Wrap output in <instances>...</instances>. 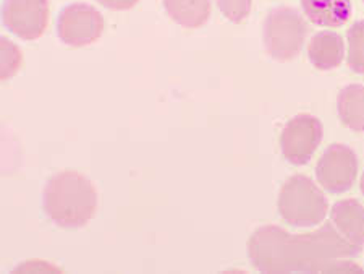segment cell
I'll return each mask as SVG.
<instances>
[{
	"label": "cell",
	"mask_w": 364,
	"mask_h": 274,
	"mask_svg": "<svg viewBox=\"0 0 364 274\" xmlns=\"http://www.w3.org/2000/svg\"><path fill=\"white\" fill-rule=\"evenodd\" d=\"M308 25L298 10L277 7L269 11L262 25L264 48L272 59L287 62L301 52Z\"/></svg>",
	"instance_id": "4"
},
{
	"label": "cell",
	"mask_w": 364,
	"mask_h": 274,
	"mask_svg": "<svg viewBox=\"0 0 364 274\" xmlns=\"http://www.w3.org/2000/svg\"><path fill=\"white\" fill-rule=\"evenodd\" d=\"M43 209L52 223L63 229H80L94 218L97 190L90 179L76 171L52 176L43 190Z\"/></svg>",
	"instance_id": "2"
},
{
	"label": "cell",
	"mask_w": 364,
	"mask_h": 274,
	"mask_svg": "<svg viewBox=\"0 0 364 274\" xmlns=\"http://www.w3.org/2000/svg\"><path fill=\"white\" fill-rule=\"evenodd\" d=\"M104 16L87 4H70L57 16V36L63 44L73 48L90 46L102 36Z\"/></svg>",
	"instance_id": "5"
},
{
	"label": "cell",
	"mask_w": 364,
	"mask_h": 274,
	"mask_svg": "<svg viewBox=\"0 0 364 274\" xmlns=\"http://www.w3.org/2000/svg\"><path fill=\"white\" fill-rule=\"evenodd\" d=\"M301 9L316 26H343L351 15L350 0H301Z\"/></svg>",
	"instance_id": "11"
},
{
	"label": "cell",
	"mask_w": 364,
	"mask_h": 274,
	"mask_svg": "<svg viewBox=\"0 0 364 274\" xmlns=\"http://www.w3.org/2000/svg\"><path fill=\"white\" fill-rule=\"evenodd\" d=\"M167 15L180 26L195 30L201 28L210 19V0H164Z\"/></svg>",
	"instance_id": "12"
},
{
	"label": "cell",
	"mask_w": 364,
	"mask_h": 274,
	"mask_svg": "<svg viewBox=\"0 0 364 274\" xmlns=\"http://www.w3.org/2000/svg\"><path fill=\"white\" fill-rule=\"evenodd\" d=\"M97 2L109 10H130L139 0H97Z\"/></svg>",
	"instance_id": "17"
},
{
	"label": "cell",
	"mask_w": 364,
	"mask_h": 274,
	"mask_svg": "<svg viewBox=\"0 0 364 274\" xmlns=\"http://www.w3.org/2000/svg\"><path fill=\"white\" fill-rule=\"evenodd\" d=\"M332 224L346 241L356 247L364 245V206L358 200H342L331 209Z\"/></svg>",
	"instance_id": "9"
},
{
	"label": "cell",
	"mask_w": 364,
	"mask_h": 274,
	"mask_svg": "<svg viewBox=\"0 0 364 274\" xmlns=\"http://www.w3.org/2000/svg\"><path fill=\"white\" fill-rule=\"evenodd\" d=\"M222 14L232 23H242L250 16L252 0H215Z\"/></svg>",
	"instance_id": "16"
},
{
	"label": "cell",
	"mask_w": 364,
	"mask_h": 274,
	"mask_svg": "<svg viewBox=\"0 0 364 274\" xmlns=\"http://www.w3.org/2000/svg\"><path fill=\"white\" fill-rule=\"evenodd\" d=\"M345 44L340 34L321 31L311 38L308 44V59L318 70H333L343 60Z\"/></svg>",
	"instance_id": "10"
},
{
	"label": "cell",
	"mask_w": 364,
	"mask_h": 274,
	"mask_svg": "<svg viewBox=\"0 0 364 274\" xmlns=\"http://www.w3.org/2000/svg\"><path fill=\"white\" fill-rule=\"evenodd\" d=\"M348 56L346 62L355 73L364 75V21H356L348 30Z\"/></svg>",
	"instance_id": "14"
},
{
	"label": "cell",
	"mask_w": 364,
	"mask_h": 274,
	"mask_svg": "<svg viewBox=\"0 0 364 274\" xmlns=\"http://www.w3.org/2000/svg\"><path fill=\"white\" fill-rule=\"evenodd\" d=\"M2 23L16 38H41L49 23V0H4Z\"/></svg>",
	"instance_id": "7"
},
{
	"label": "cell",
	"mask_w": 364,
	"mask_h": 274,
	"mask_svg": "<svg viewBox=\"0 0 364 274\" xmlns=\"http://www.w3.org/2000/svg\"><path fill=\"white\" fill-rule=\"evenodd\" d=\"M361 247L326 223L311 234H290L279 226H262L252 232L248 255L252 266L266 274L287 273H358Z\"/></svg>",
	"instance_id": "1"
},
{
	"label": "cell",
	"mask_w": 364,
	"mask_h": 274,
	"mask_svg": "<svg viewBox=\"0 0 364 274\" xmlns=\"http://www.w3.org/2000/svg\"><path fill=\"white\" fill-rule=\"evenodd\" d=\"M33 268H34V270H41V271H43L44 268H47V270H55V268L50 266V265H46V263H41V265H39V261H33V263H29V265H28V263L21 265V266L18 268V270H28V271H31Z\"/></svg>",
	"instance_id": "18"
},
{
	"label": "cell",
	"mask_w": 364,
	"mask_h": 274,
	"mask_svg": "<svg viewBox=\"0 0 364 274\" xmlns=\"http://www.w3.org/2000/svg\"><path fill=\"white\" fill-rule=\"evenodd\" d=\"M279 213L293 227H313L326 219L328 201L313 180L301 174L291 176L282 185Z\"/></svg>",
	"instance_id": "3"
},
{
	"label": "cell",
	"mask_w": 364,
	"mask_h": 274,
	"mask_svg": "<svg viewBox=\"0 0 364 274\" xmlns=\"http://www.w3.org/2000/svg\"><path fill=\"white\" fill-rule=\"evenodd\" d=\"M358 176L355 151L345 144H332L316 166V179L331 194H343L353 186Z\"/></svg>",
	"instance_id": "8"
},
{
	"label": "cell",
	"mask_w": 364,
	"mask_h": 274,
	"mask_svg": "<svg viewBox=\"0 0 364 274\" xmlns=\"http://www.w3.org/2000/svg\"><path fill=\"white\" fill-rule=\"evenodd\" d=\"M322 139V124L311 114H298L287 122L280 133V149L293 166H303L319 148Z\"/></svg>",
	"instance_id": "6"
},
{
	"label": "cell",
	"mask_w": 364,
	"mask_h": 274,
	"mask_svg": "<svg viewBox=\"0 0 364 274\" xmlns=\"http://www.w3.org/2000/svg\"><path fill=\"white\" fill-rule=\"evenodd\" d=\"M338 117L353 132H364V86L348 85L338 93Z\"/></svg>",
	"instance_id": "13"
},
{
	"label": "cell",
	"mask_w": 364,
	"mask_h": 274,
	"mask_svg": "<svg viewBox=\"0 0 364 274\" xmlns=\"http://www.w3.org/2000/svg\"><path fill=\"white\" fill-rule=\"evenodd\" d=\"M21 62L23 56L18 46L9 38L0 39V78L10 80L20 70Z\"/></svg>",
	"instance_id": "15"
},
{
	"label": "cell",
	"mask_w": 364,
	"mask_h": 274,
	"mask_svg": "<svg viewBox=\"0 0 364 274\" xmlns=\"http://www.w3.org/2000/svg\"><path fill=\"white\" fill-rule=\"evenodd\" d=\"M361 191L364 194V172H363V177H361Z\"/></svg>",
	"instance_id": "19"
}]
</instances>
